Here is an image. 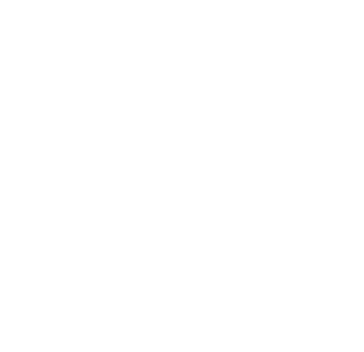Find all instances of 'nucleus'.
<instances>
[]
</instances>
